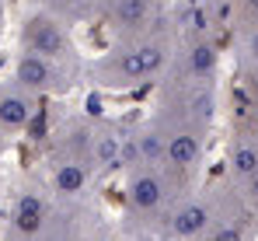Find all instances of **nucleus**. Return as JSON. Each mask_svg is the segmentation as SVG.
Segmentation results:
<instances>
[{
  "label": "nucleus",
  "instance_id": "obj_1",
  "mask_svg": "<svg viewBox=\"0 0 258 241\" xmlns=\"http://www.w3.org/2000/svg\"><path fill=\"white\" fill-rule=\"evenodd\" d=\"M174 45L178 35L161 21L136 39H115L105 53L84 63V77L101 91H136L143 84H157L171 67Z\"/></svg>",
  "mask_w": 258,
  "mask_h": 241
},
{
  "label": "nucleus",
  "instance_id": "obj_2",
  "mask_svg": "<svg viewBox=\"0 0 258 241\" xmlns=\"http://www.w3.org/2000/svg\"><path fill=\"white\" fill-rule=\"evenodd\" d=\"M185 192H192V182L164 164H136L126 168V178H122V203L129 220L140 231H157L164 213Z\"/></svg>",
  "mask_w": 258,
  "mask_h": 241
},
{
  "label": "nucleus",
  "instance_id": "obj_3",
  "mask_svg": "<svg viewBox=\"0 0 258 241\" xmlns=\"http://www.w3.org/2000/svg\"><path fill=\"white\" fill-rule=\"evenodd\" d=\"M18 53H32V56H45L52 63H67V67H81V49L74 39V25H67L63 18L49 14L42 7H32L21 21H18Z\"/></svg>",
  "mask_w": 258,
  "mask_h": 241
},
{
  "label": "nucleus",
  "instance_id": "obj_4",
  "mask_svg": "<svg viewBox=\"0 0 258 241\" xmlns=\"http://www.w3.org/2000/svg\"><path fill=\"white\" fill-rule=\"evenodd\" d=\"M56 213V200L42 178H25L7 206L4 217V241H42L45 227Z\"/></svg>",
  "mask_w": 258,
  "mask_h": 241
},
{
  "label": "nucleus",
  "instance_id": "obj_5",
  "mask_svg": "<svg viewBox=\"0 0 258 241\" xmlns=\"http://www.w3.org/2000/svg\"><path fill=\"white\" fill-rule=\"evenodd\" d=\"M84 77L81 67H67V63H52L45 56H32V53H14L7 80H14L18 87H25L28 94L42 98H63L77 87V80Z\"/></svg>",
  "mask_w": 258,
  "mask_h": 241
},
{
  "label": "nucleus",
  "instance_id": "obj_6",
  "mask_svg": "<svg viewBox=\"0 0 258 241\" xmlns=\"http://www.w3.org/2000/svg\"><path fill=\"white\" fill-rule=\"evenodd\" d=\"M234 192V189H230ZM227 192V196H230ZM227 196H206V192H185L164 213V220L157 224V234H164L168 241H203L210 234V227L216 224L220 210Z\"/></svg>",
  "mask_w": 258,
  "mask_h": 241
},
{
  "label": "nucleus",
  "instance_id": "obj_7",
  "mask_svg": "<svg viewBox=\"0 0 258 241\" xmlns=\"http://www.w3.org/2000/svg\"><path fill=\"white\" fill-rule=\"evenodd\" d=\"M220 74V45L210 35V28H192L174 45L171 67L164 77L188 80V84H216Z\"/></svg>",
  "mask_w": 258,
  "mask_h": 241
},
{
  "label": "nucleus",
  "instance_id": "obj_8",
  "mask_svg": "<svg viewBox=\"0 0 258 241\" xmlns=\"http://www.w3.org/2000/svg\"><path fill=\"white\" fill-rule=\"evenodd\" d=\"M154 119L164 129V168H171L181 178L192 182L206 161V151H210V129L188 126V122H171L161 116H154Z\"/></svg>",
  "mask_w": 258,
  "mask_h": 241
},
{
  "label": "nucleus",
  "instance_id": "obj_9",
  "mask_svg": "<svg viewBox=\"0 0 258 241\" xmlns=\"http://www.w3.org/2000/svg\"><path fill=\"white\" fill-rule=\"evenodd\" d=\"M94 21L108 28L112 42L115 39H136L164 21L161 0H98Z\"/></svg>",
  "mask_w": 258,
  "mask_h": 241
},
{
  "label": "nucleus",
  "instance_id": "obj_10",
  "mask_svg": "<svg viewBox=\"0 0 258 241\" xmlns=\"http://www.w3.org/2000/svg\"><path fill=\"white\" fill-rule=\"evenodd\" d=\"M42 102L35 94H28L25 87H18L14 80H0V140L11 143L18 136H25L35 119H39Z\"/></svg>",
  "mask_w": 258,
  "mask_h": 241
},
{
  "label": "nucleus",
  "instance_id": "obj_11",
  "mask_svg": "<svg viewBox=\"0 0 258 241\" xmlns=\"http://www.w3.org/2000/svg\"><path fill=\"white\" fill-rule=\"evenodd\" d=\"M42 182L56 203H87L98 175L81 161H49V171Z\"/></svg>",
  "mask_w": 258,
  "mask_h": 241
},
{
  "label": "nucleus",
  "instance_id": "obj_12",
  "mask_svg": "<svg viewBox=\"0 0 258 241\" xmlns=\"http://www.w3.org/2000/svg\"><path fill=\"white\" fill-rule=\"evenodd\" d=\"M94 238V217L87 203H56V213L45 227L42 241H91Z\"/></svg>",
  "mask_w": 258,
  "mask_h": 241
},
{
  "label": "nucleus",
  "instance_id": "obj_13",
  "mask_svg": "<svg viewBox=\"0 0 258 241\" xmlns=\"http://www.w3.org/2000/svg\"><path fill=\"white\" fill-rule=\"evenodd\" d=\"M122 140L126 129H119L115 122L108 119H94V140H91V168L101 178L105 171L122 168Z\"/></svg>",
  "mask_w": 258,
  "mask_h": 241
},
{
  "label": "nucleus",
  "instance_id": "obj_14",
  "mask_svg": "<svg viewBox=\"0 0 258 241\" xmlns=\"http://www.w3.org/2000/svg\"><path fill=\"white\" fill-rule=\"evenodd\" d=\"M248 203L241 200V192L234 189L227 203H223V210H220V217H216V224L210 227V234L203 241H251V224H248Z\"/></svg>",
  "mask_w": 258,
  "mask_h": 241
},
{
  "label": "nucleus",
  "instance_id": "obj_15",
  "mask_svg": "<svg viewBox=\"0 0 258 241\" xmlns=\"http://www.w3.org/2000/svg\"><path fill=\"white\" fill-rule=\"evenodd\" d=\"M255 168H258V129H241L230 140V151H227V175H230L237 192L248 185Z\"/></svg>",
  "mask_w": 258,
  "mask_h": 241
},
{
  "label": "nucleus",
  "instance_id": "obj_16",
  "mask_svg": "<svg viewBox=\"0 0 258 241\" xmlns=\"http://www.w3.org/2000/svg\"><path fill=\"white\" fill-rule=\"evenodd\" d=\"M35 7H42L49 14L63 18L67 25H81V21H91L94 11H98V0H32Z\"/></svg>",
  "mask_w": 258,
  "mask_h": 241
},
{
  "label": "nucleus",
  "instance_id": "obj_17",
  "mask_svg": "<svg viewBox=\"0 0 258 241\" xmlns=\"http://www.w3.org/2000/svg\"><path fill=\"white\" fill-rule=\"evenodd\" d=\"M230 4L237 7V14L244 18V25L251 32H258V0H230Z\"/></svg>",
  "mask_w": 258,
  "mask_h": 241
},
{
  "label": "nucleus",
  "instance_id": "obj_18",
  "mask_svg": "<svg viewBox=\"0 0 258 241\" xmlns=\"http://www.w3.org/2000/svg\"><path fill=\"white\" fill-rule=\"evenodd\" d=\"M241 200L248 203V210H255V213H258V168H255V175L248 178V185L241 189Z\"/></svg>",
  "mask_w": 258,
  "mask_h": 241
},
{
  "label": "nucleus",
  "instance_id": "obj_19",
  "mask_svg": "<svg viewBox=\"0 0 258 241\" xmlns=\"http://www.w3.org/2000/svg\"><path fill=\"white\" fill-rule=\"evenodd\" d=\"M122 241H168V238H164V234H157V231H140V227H136V231H129Z\"/></svg>",
  "mask_w": 258,
  "mask_h": 241
},
{
  "label": "nucleus",
  "instance_id": "obj_20",
  "mask_svg": "<svg viewBox=\"0 0 258 241\" xmlns=\"http://www.w3.org/2000/svg\"><path fill=\"white\" fill-rule=\"evenodd\" d=\"M0 32H4V0H0Z\"/></svg>",
  "mask_w": 258,
  "mask_h": 241
},
{
  "label": "nucleus",
  "instance_id": "obj_21",
  "mask_svg": "<svg viewBox=\"0 0 258 241\" xmlns=\"http://www.w3.org/2000/svg\"><path fill=\"white\" fill-rule=\"evenodd\" d=\"M4 147H7V143H4V140H0V154H4Z\"/></svg>",
  "mask_w": 258,
  "mask_h": 241
}]
</instances>
